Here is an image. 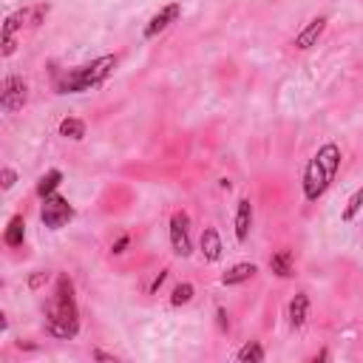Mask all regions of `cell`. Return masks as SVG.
<instances>
[{
	"label": "cell",
	"instance_id": "8fae6325",
	"mask_svg": "<svg viewBox=\"0 0 363 363\" xmlns=\"http://www.w3.org/2000/svg\"><path fill=\"white\" fill-rule=\"evenodd\" d=\"M307 296L304 293H298L296 296V301L293 304H289V321H293V326H301L304 321H307Z\"/></svg>",
	"mask_w": 363,
	"mask_h": 363
},
{
	"label": "cell",
	"instance_id": "9a60e30c",
	"mask_svg": "<svg viewBox=\"0 0 363 363\" xmlns=\"http://www.w3.org/2000/svg\"><path fill=\"white\" fill-rule=\"evenodd\" d=\"M60 133L68 139H83L86 136V125L80 119H62L60 122Z\"/></svg>",
	"mask_w": 363,
	"mask_h": 363
},
{
	"label": "cell",
	"instance_id": "8992f818",
	"mask_svg": "<svg viewBox=\"0 0 363 363\" xmlns=\"http://www.w3.org/2000/svg\"><path fill=\"white\" fill-rule=\"evenodd\" d=\"M0 100H4V108H9V111L23 108V103H26V83L20 77H9L4 83V94H0Z\"/></svg>",
	"mask_w": 363,
	"mask_h": 363
},
{
	"label": "cell",
	"instance_id": "ffe728a7",
	"mask_svg": "<svg viewBox=\"0 0 363 363\" xmlns=\"http://www.w3.org/2000/svg\"><path fill=\"white\" fill-rule=\"evenodd\" d=\"M12 51H15V37H12V34H9V32H4V54H6V57H9V54H12Z\"/></svg>",
	"mask_w": 363,
	"mask_h": 363
},
{
	"label": "cell",
	"instance_id": "e0dca14e",
	"mask_svg": "<svg viewBox=\"0 0 363 363\" xmlns=\"http://www.w3.org/2000/svg\"><path fill=\"white\" fill-rule=\"evenodd\" d=\"M239 360H244V363H247V360L258 363V360H264V349H261V346L253 341V343H247V346L239 352Z\"/></svg>",
	"mask_w": 363,
	"mask_h": 363
},
{
	"label": "cell",
	"instance_id": "4fadbf2b",
	"mask_svg": "<svg viewBox=\"0 0 363 363\" xmlns=\"http://www.w3.org/2000/svg\"><path fill=\"white\" fill-rule=\"evenodd\" d=\"M250 275H256V264H236L230 272L222 275V281H225V284H242V281H247Z\"/></svg>",
	"mask_w": 363,
	"mask_h": 363
},
{
	"label": "cell",
	"instance_id": "3957f363",
	"mask_svg": "<svg viewBox=\"0 0 363 363\" xmlns=\"http://www.w3.org/2000/svg\"><path fill=\"white\" fill-rule=\"evenodd\" d=\"M114 65H117V57H100V60H94L91 65H86V68L68 71V74L57 83V88H60L62 94H68V91H86V88H91V86L103 83Z\"/></svg>",
	"mask_w": 363,
	"mask_h": 363
},
{
	"label": "cell",
	"instance_id": "6da1fadb",
	"mask_svg": "<svg viewBox=\"0 0 363 363\" xmlns=\"http://www.w3.org/2000/svg\"><path fill=\"white\" fill-rule=\"evenodd\" d=\"M46 324H48V332L57 335V338H74L77 335V307H74V298H71V281L65 275L57 278V293L54 298L48 301V310H46Z\"/></svg>",
	"mask_w": 363,
	"mask_h": 363
},
{
	"label": "cell",
	"instance_id": "5bb4252c",
	"mask_svg": "<svg viewBox=\"0 0 363 363\" xmlns=\"http://www.w3.org/2000/svg\"><path fill=\"white\" fill-rule=\"evenodd\" d=\"M270 267H272V272H278L281 278L293 275V258H289V253H286V250H284V253H278V256H272Z\"/></svg>",
	"mask_w": 363,
	"mask_h": 363
},
{
	"label": "cell",
	"instance_id": "9c48e42d",
	"mask_svg": "<svg viewBox=\"0 0 363 363\" xmlns=\"http://www.w3.org/2000/svg\"><path fill=\"white\" fill-rule=\"evenodd\" d=\"M202 250H204V258H207V261H216V258L222 256V239H219V233H216L213 227L204 230V236H202Z\"/></svg>",
	"mask_w": 363,
	"mask_h": 363
},
{
	"label": "cell",
	"instance_id": "44dd1931",
	"mask_svg": "<svg viewBox=\"0 0 363 363\" xmlns=\"http://www.w3.org/2000/svg\"><path fill=\"white\" fill-rule=\"evenodd\" d=\"M12 185H15V171L6 168V171H4V187H12Z\"/></svg>",
	"mask_w": 363,
	"mask_h": 363
},
{
	"label": "cell",
	"instance_id": "2e32d148",
	"mask_svg": "<svg viewBox=\"0 0 363 363\" xmlns=\"http://www.w3.org/2000/svg\"><path fill=\"white\" fill-rule=\"evenodd\" d=\"M60 179H62V173L60 171H48L43 179H40V185H37V193L46 199V196H51L54 193V187L60 185Z\"/></svg>",
	"mask_w": 363,
	"mask_h": 363
},
{
	"label": "cell",
	"instance_id": "7a4b0ae2",
	"mask_svg": "<svg viewBox=\"0 0 363 363\" xmlns=\"http://www.w3.org/2000/svg\"><path fill=\"white\" fill-rule=\"evenodd\" d=\"M338 165H341L338 145H324V148L315 154V159L307 165V173H304V193H307L310 202H315L326 193L329 182L338 173Z\"/></svg>",
	"mask_w": 363,
	"mask_h": 363
},
{
	"label": "cell",
	"instance_id": "7402d4cb",
	"mask_svg": "<svg viewBox=\"0 0 363 363\" xmlns=\"http://www.w3.org/2000/svg\"><path fill=\"white\" fill-rule=\"evenodd\" d=\"M125 244H128V239H119V242H117V247H114V253H122V247H125Z\"/></svg>",
	"mask_w": 363,
	"mask_h": 363
},
{
	"label": "cell",
	"instance_id": "30bf717a",
	"mask_svg": "<svg viewBox=\"0 0 363 363\" xmlns=\"http://www.w3.org/2000/svg\"><path fill=\"white\" fill-rule=\"evenodd\" d=\"M324 26H326V20H324V18L312 20V23H310V26H307V29H304V32H301L298 37H296V46H298V48H310V46H312V43H315V40L321 37Z\"/></svg>",
	"mask_w": 363,
	"mask_h": 363
},
{
	"label": "cell",
	"instance_id": "5b68a950",
	"mask_svg": "<svg viewBox=\"0 0 363 363\" xmlns=\"http://www.w3.org/2000/svg\"><path fill=\"white\" fill-rule=\"evenodd\" d=\"M171 242L176 256H190V236H187V216L176 213L171 219Z\"/></svg>",
	"mask_w": 363,
	"mask_h": 363
},
{
	"label": "cell",
	"instance_id": "ac0fdd59",
	"mask_svg": "<svg viewBox=\"0 0 363 363\" xmlns=\"http://www.w3.org/2000/svg\"><path fill=\"white\" fill-rule=\"evenodd\" d=\"M360 204H363V190H355L352 199H349V204H346V210H343V222H352L355 219V213L360 210Z\"/></svg>",
	"mask_w": 363,
	"mask_h": 363
},
{
	"label": "cell",
	"instance_id": "7c38bea8",
	"mask_svg": "<svg viewBox=\"0 0 363 363\" xmlns=\"http://www.w3.org/2000/svg\"><path fill=\"white\" fill-rule=\"evenodd\" d=\"M23 236H26V225H23L20 216H15V219L9 222V227H6V244L9 247H20L23 244Z\"/></svg>",
	"mask_w": 363,
	"mask_h": 363
},
{
	"label": "cell",
	"instance_id": "ba28073f",
	"mask_svg": "<svg viewBox=\"0 0 363 363\" xmlns=\"http://www.w3.org/2000/svg\"><path fill=\"white\" fill-rule=\"evenodd\" d=\"M250 222H253V207H250L247 199H242V202H239V213H236V236H239V242L247 239Z\"/></svg>",
	"mask_w": 363,
	"mask_h": 363
},
{
	"label": "cell",
	"instance_id": "52a82bcc",
	"mask_svg": "<svg viewBox=\"0 0 363 363\" xmlns=\"http://www.w3.org/2000/svg\"><path fill=\"white\" fill-rule=\"evenodd\" d=\"M179 12H182V9H179V4H171V6H165L159 15H154V18H151L148 29H145V37H157L159 32H165V29H168V26H171V23L179 18Z\"/></svg>",
	"mask_w": 363,
	"mask_h": 363
},
{
	"label": "cell",
	"instance_id": "d6986e66",
	"mask_svg": "<svg viewBox=\"0 0 363 363\" xmlns=\"http://www.w3.org/2000/svg\"><path fill=\"white\" fill-rule=\"evenodd\" d=\"M190 298H193V286H190V284H179V286L173 289V298H171V301H173V307H182V304H187Z\"/></svg>",
	"mask_w": 363,
	"mask_h": 363
},
{
	"label": "cell",
	"instance_id": "277c9868",
	"mask_svg": "<svg viewBox=\"0 0 363 363\" xmlns=\"http://www.w3.org/2000/svg\"><path fill=\"white\" fill-rule=\"evenodd\" d=\"M40 216H43L46 227L57 230V227H62L65 222H71V216H74V210H71V204H68L62 196H46V199H43V210H40Z\"/></svg>",
	"mask_w": 363,
	"mask_h": 363
}]
</instances>
